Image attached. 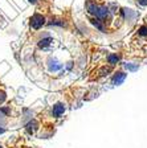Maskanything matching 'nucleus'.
I'll return each instance as SVG.
<instances>
[{
    "instance_id": "nucleus-3",
    "label": "nucleus",
    "mask_w": 147,
    "mask_h": 148,
    "mask_svg": "<svg viewBox=\"0 0 147 148\" xmlns=\"http://www.w3.org/2000/svg\"><path fill=\"white\" fill-rule=\"evenodd\" d=\"M4 101H6V92H4L3 90H0V105H1Z\"/></svg>"
},
{
    "instance_id": "nucleus-4",
    "label": "nucleus",
    "mask_w": 147,
    "mask_h": 148,
    "mask_svg": "<svg viewBox=\"0 0 147 148\" xmlns=\"http://www.w3.org/2000/svg\"><path fill=\"white\" fill-rule=\"evenodd\" d=\"M29 1H31V3H35V1H36V0H29Z\"/></svg>"
},
{
    "instance_id": "nucleus-1",
    "label": "nucleus",
    "mask_w": 147,
    "mask_h": 148,
    "mask_svg": "<svg viewBox=\"0 0 147 148\" xmlns=\"http://www.w3.org/2000/svg\"><path fill=\"white\" fill-rule=\"evenodd\" d=\"M43 24H44V17L41 15H39V13H36L31 20V25L35 29H39L40 27H43Z\"/></svg>"
},
{
    "instance_id": "nucleus-2",
    "label": "nucleus",
    "mask_w": 147,
    "mask_h": 148,
    "mask_svg": "<svg viewBox=\"0 0 147 148\" xmlns=\"http://www.w3.org/2000/svg\"><path fill=\"white\" fill-rule=\"evenodd\" d=\"M64 112V106L62 105H56L55 106V115L58 116V115H61Z\"/></svg>"
},
{
    "instance_id": "nucleus-5",
    "label": "nucleus",
    "mask_w": 147,
    "mask_h": 148,
    "mask_svg": "<svg viewBox=\"0 0 147 148\" xmlns=\"http://www.w3.org/2000/svg\"><path fill=\"white\" fill-rule=\"evenodd\" d=\"M0 148H1V145H0Z\"/></svg>"
}]
</instances>
